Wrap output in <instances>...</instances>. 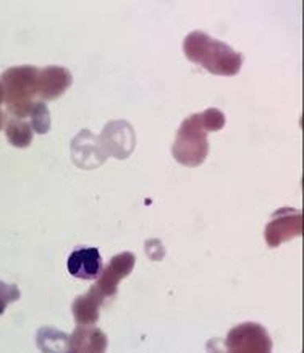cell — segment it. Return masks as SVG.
I'll return each instance as SVG.
<instances>
[{
    "mask_svg": "<svg viewBox=\"0 0 304 353\" xmlns=\"http://www.w3.org/2000/svg\"><path fill=\"white\" fill-rule=\"evenodd\" d=\"M186 55L207 70L222 75H233L241 65V57L232 48L209 38L204 32H193L185 41Z\"/></svg>",
    "mask_w": 304,
    "mask_h": 353,
    "instance_id": "obj_1",
    "label": "cell"
},
{
    "mask_svg": "<svg viewBox=\"0 0 304 353\" xmlns=\"http://www.w3.org/2000/svg\"><path fill=\"white\" fill-rule=\"evenodd\" d=\"M202 115H193L180 128L177 145H175V157L185 164H199L204 161L207 145L206 134L202 133Z\"/></svg>",
    "mask_w": 304,
    "mask_h": 353,
    "instance_id": "obj_3",
    "label": "cell"
},
{
    "mask_svg": "<svg viewBox=\"0 0 304 353\" xmlns=\"http://www.w3.org/2000/svg\"><path fill=\"white\" fill-rule=\"evenodd\" d=\"M36 77L38 70L33 67H13L2 73L3 96L7 105L17 117H25L33 110L31 97L36 94Z\"/></svg>",
    "mask_w": 304,
    "mask_h": 353,
    "instance_id": "obj_2",
    "label": "cell"
},
{
    "mask_svg": "<svg viewBox=\"0 0 304 353\" xmlns=\"http://www.w3.org/2000/svg\"><path fill=\"white\" fill-rule=\"evenodd\" d=\"M7 137L15 146H26L31 141V128L20 119H13L7 125Z\"/></svg>",
    "mask_w": 304,
    "mask_h": 353,
    "instance_id": "obj_6",
    "label": "cell"
},
{
    "mask_svg": "<svg viewBox=\"0 0 304 353\" xmlns=\"http://www.w3.org/2000/svg\"><path fill=\"white\" fill-rule=\"evenodd\" d=\"M2 101H3V86L2 83H0V104H2Z\"/></svg>",
    "mask_w": 304,
    "mask_h": 353,
    "instance_id": "obj_7",
    "label": "cell"
},
{
    "mask_svg": "<svg viewBox=\"0 0 304 353\" xmlns=\"http://www.w3.org/2000/svg\"><path fill=\"white\" fill-rule=\"evenodd\" d=\"M70 85V73L63 68H44L38 70L36 77V91L44 97H55L62 94L63 90Z\"/></svg>",
    "mask_w": 304,
    "mask_h": 353,
    "instance_id": "obj_5",
    "label": "cell"
},
{
    "mask_svg": "<svg viewBox=\"0 0 304 353\" xmlns=\"http://www.w3.org/2000/svg\"><path fill=\"white\" fill-rule=\"evenodd\" d=\"M67 266L72 276L94 281L102 274V258L98 248H78L68 256Z\"/></svg>",
    "mask_w": 304,
    "mask_h": 353,
    "instance_id": "obj_4",
    "label": "cell"
},
{
    "mask_svg": "<svg viewBox=\"0 0 304 353\" xmlns=\"http://www.w3.org/2000/svg\"><path fill=\"white\" fill-rule=\"evenodd\" d=\"M3 119H6V114H3L2 110H0V127H2V123H3Z\"/></svg>",
    "mask_w": 304,
    "mask_h": 353,
    "instance_id": "obj_8",
    "label": "cell"
}]
</instances>
